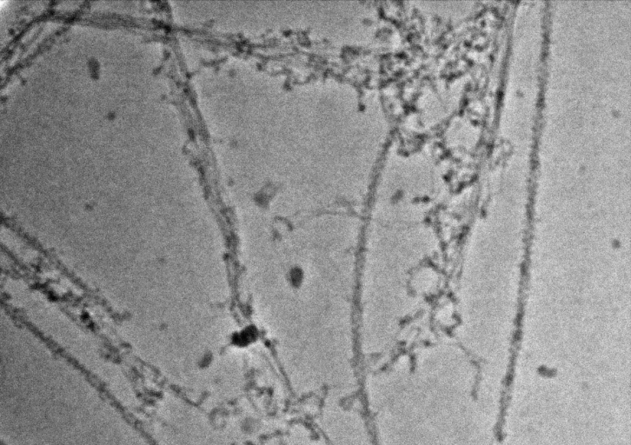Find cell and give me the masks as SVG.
<instances>
[{
    "instance_id": "cell-1",
    "label": "cell",
    "mask_w": 631,
    "mask_h": 445,
    "mask_svg": "<svg viewBox=\"0 0 631 445\" xmlns=\"http://www.w3.org/2000/svg\"><path fill=\"white\" fill-rule=\"evenodd\" d=\"M430 240L417 205H379L369 216L360 288V334L368 352L391 345L420 303Z\"/></svg>"
},
{
    "instance_id": "cell-2",
    "label": "cell",
    "mask_w": 631,
    "mask_h": 445,
    "mask_svg": "<svg viewBox=\"0 0 631 445\" xmlns=\"http://www.w3.org/2000/svg\"><path fill=\"white\" fill-rule=\"evenodd\" d=\"M257 330L253 326H249L233 334L231 336V343L238 348H245L257 342Z\"/></svg>"
}]
</instances>
